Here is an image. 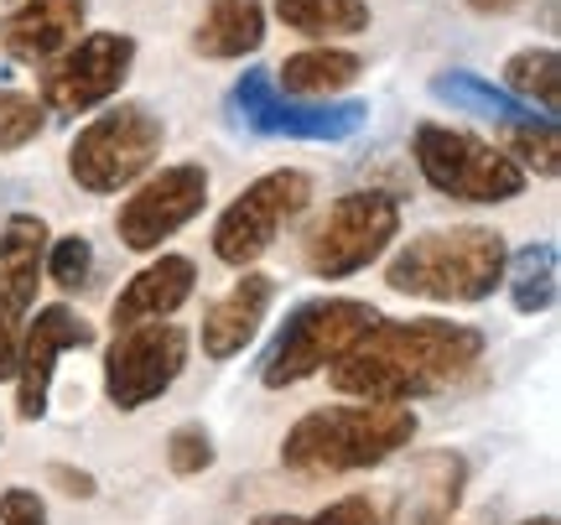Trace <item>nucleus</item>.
<instances>
[{"label": "nucleus", "mask_w": 561, "mask_h": 525, "mask_svg": "<svg viewBox=\"0 0 561 525\" xmlns=\"http://www.w3.org/2000/svg\"><path fill=\"white\" fill-rule=\"evenodd\" d=\"M161 157V121L146 104H121L89 121L68 146V172L89 193H121Z\"/></svg>", "instance_id": "6"}, {"label": "nucleus", "mask_w": 561, "mask_h": 525, "mask_svg": "<svg viewBox=\"0 0 561 525\" xmlns=\"http://www.w3.org/2000/svg\"><path fill=\"white\" fill-rule=\"evenodd\" d=\"M0 525H47V505L37 489H5L0 494Z\"/></svg>", "instance_id": "28"}, {"label": "nucleus", "mask_w": 561, "mask_h": 525, "mask_svg": "<svg viewBox=\"0 0 561 525\" xmlns=\"http://www.w3.org/2000/svg\"><path fill=\"white\" fill-rule=\"evenodd\" d=\"M483 354V333L468 323H442V318H416V323H375L359 344L339 354L328 380L343 396L359 401H416L442 385L468 375Z\"/></svg>", "instance_id": "1"}, {"label": "nucleus", "mask_w": 561, "mask_h": 525, "mask_svg": "<svg viewBox=\"0 0 561 525\" xmlns=\"http://www.w3.org/2000/svg\"><path fill=\"white\" fill-rule=\"evenodd\" d=\"M255 525H307V521H297V515H261Z\"/></svg>", "instance_id": "33"}, {"label": "nucleus", "mask_w": 561, "mask_h": 525, "mask_svg": "<svg viewBox=\"0 0 561 525\" xmlns=\"http://www.w3.org/2000/svg\"><path fill=\"white\" fill-rule=\"evenodd\" d=\"M375 323H380V312L369 303H359V297H318V303L297 307L291 323L280 328V339L265 354L261 380L271 390L301 385L307 375L328 369L339 354H348Z\"/></svg>", "instance_id": "4"}, {"label": "nucleus", "mask_w": 561, "mask_h": 525, "mask_svg": "<svg viewBox=\"0 0 561 525\" xmlns=\"http://www.w3.org/2000/svg\"><path fill=\"white\" fill-rule=\"evenodd\" d=\"M53 484H62V494H73V500H89L94 494V479L89 473H79V468H53Z\"/></svg>", "instance_id": "31"}, {"label": "nucleus", "mask_w": 561, "mask_h": 525, "mask_svg": "<svg viewBox=\"0 0 561 525\" xmlns=\"http://www.w3.org/2000/svg\"><path fill=\"white\" fill-rule=\"evenodd\" d=\"M437 94L442 100H453V104H473V110H483V115H504V121H515V115H520L500 89H489V83H479V79H442Z\"/></svg>", "instance_id": "27"}, {"label": "nucleus", "mask_w": 561, "mask_h": 525, "mask_svg": "<svg viewBox=\"0 0 561 525\" xmlns=\"http://www.w3.org/2000/svg\"><path fill=\"white\" fill-rule=\"evenodd\" d=\"M42 261H47V224L37 214H11L0 229V312H16V318L32 312Z\"/></svg>", "instance_id": "17"}, {"label": "nucleus", "mask_w": 561, "mask_h": 525, "mask_svg": "<svg viewBox=\"0 0 561 525\" xmlns=\"http://www.w3.org/2000/svg\"><path fill=\"white\" fill-rule=\"evenodd\" d=\"M504 141H510V157L530 172H541V178L561 172V146L551 121H504Z\"/></svg>", "instance_id": "23"}, {"label": "nucleus", "mask_w": 561, "mask_h": 525, "mask_svg": "<svg viewBox=\"0 0 561 525\" xmlns=\"http://www.w3.org/2000/svg\"><path fill=\"white\" fill-rule=\"evenodd\" d=\"M504 83L510 94L541 104V110H557L561 104V58L557 47H525L515 58L504 62Z\"/></svg>", "instance_id": "21"}, {"label": "nucleus", "mask_w": 561, "mask_h": 525, "mask_svg": "<svg viewBox=\"0 0 561 525\" xmlns=\"http://www.w3.org/2000/svg\"><path fill=\"white\" fill-rule=\"evenodd\" d=\"M276 16L301 37H354L369 32L364 0H276Z\"/></svg>", "instance_id": "20"}, {"label": "nucleus", "mask_w": 561, "mask_h": 525, "mask_svg": "<svg viewBox=\"0 0 561 525\" xmlns=\"http://www.w3.org/2000/svg\"><path fill=\"white\" fill-rule=\"evenodd\" d=\"M94 344V328L83 323L73 307H42L37 323L21 333V354H16V411L26 422H37L47 411V390H53V369H58L62 349H89Z\"/></svg>", "instance_id": "12"}, {"label": "nucleus", "mask_w": 561, "mask_h": 525, "mask_svg": "<svg viewBox=\"0 0 561 525\" xmlns=\"http://www.w3.org/2000/svg\"><path fill=\"white\" fill-rule=\"evenodd\" d=\"M240 104L250 125L261 130H286V136H312V141H339V136H354L364 121V104H339V110H307V104H280L271 100V83L265 73H244L240 83Z\"/></svg>", "instance_id": "15"}, {"label": "nucleus", "mask_w": 561, "mask_h": 525, "mask_svg": "<svg viewBox=\"0 0 561 525\" xmlns=\"http://www.w3.org/2000/svg\"><path fill=\"white\" fill-rule=\"evenodd\" d=\"M307 525H385V521H380V510L369 505L364 494H348V500H333L328 510H318Z\"/></svg>", "instance_id": "29"}, {"label": "nucleus", "mask_w": 561, "mask_h": 525, "mask_svg": "<svg viewBox=\"0 0 561 525\" xmlns=\"http://www.w3.org/2000/svg\"><path fill=\"white\" fill-rule=\"evenodd\" d=\"M42 265H47V276H53V282L73 292V286L89 282V271H94V250H89L83 235H62V240L47 244V261Z\"/></svg>", "instance_id": "25"}, {"label": "nucleus", "mask_w": 561, "mask_h": 525, "mask_svg": "<svg viewBox=\"0 0 561 525\" xmlns=\"http://www.w3.org/2000/svg\"><path fill=\"white\" fill-rule=\"evenodd\" d=\"M130 62H136V42L125 32H89L83 42H68L62 58L42 73V100L58 115H83L110 94H121Z\"/></svg>", "instance_id": "10"}, {"label": "nucleus", "mask_w": 561, "mask_h": 525, "mask_svg": "<svg viewBox=\"0 0 561 525\" xmlns=\"http://www.w3.org/2000/svg\"><path fill=\"white\" fill-rule=\"evenodd\" d=\"M468 5H473V11H483V16H494V11H510L515 0H468Z\"/></svg>", "instance_id": "32"}, {"label": "nucleus", "mask_w": 561, "mask_h": 525, "mask_svg": "<svg viewBox=\"0 0 561 525\" xmlns=\"http://www.w3.org/2000/svg\"><path fill=\"white\" fill-rule=\"evenodd\" d=\"M525 525H557V521H551V515H541V521H525Z\"/></svg>", "instance_id": "34"}, {"label": "nucleus", "mask_w": 561, "mask_h": 525, "mask_svg": "<svg viewBox=\"0 0 561 525\" xmlns=\"http://www.w3.org/2000/svg\"><path fill=\"white\" fill-rule=\"evenodd\" d=\"M167 468L182 473V479H193V473H203V468H214V437H208L198 422L178 426V432L167 437Z\"/></svg>", "instance_id": "26"}, {"label": "nucleus", "mask_w": 561, "mask_h": 525, "mask_svg": "<svg viewBox=\"0 0 561 525\" xmlns=\"http://www.w3.org/2000/svg\"><path fill=\"white\" fill-rule=\"evenodd\" d=\"M193 282H198V265L187 261V255H161V261H151L146 271H136L125 282V292L110 307V318H115V328L172 318L193 297Z\"/></svg>", "instance_id": "16"}, {"label": "nucleus", "mask_w": 561, "mask_h": 525, "mask_svg": "<svg viewBox=\"0 0 561 525\" xmlns=\"http://www.w3.org/2000/svg\"><path fill=\"white\" fill-rule=\"evenodd\" d=\"M307 203H312V178L307 172H297V167L265 172L261 182H250L240 198L219 214V224H214V255L224 265H234V271L255 265Z\"/></svg>", "instance_id": "8"}, {"label": "nucleus", "mask_w": 561, "mask_h": 525, "mask_svg": "<svg viewBox=\"0 0 561 525\" xmlns=\"http://www.w3.org/2000/svg\"><path fill=\"white\" fill-rule=\"evenodd\" d=\"M21 323H26V318H16V312H0V380H11V375H16Z\"/></svg>", "instance_id": "30"}, {"label": "nucleus", "mask_w": 561, "mask_h": 525, "mask_svg": "<svg viewBox=\"0 0 561 525\" xmlns=\"http://www.w3.org/2000/svg\"><path fill=\"white\" fill-rule=\"evenodd\" d=\"M208 203V172L193 162L182 167H161L157 178H146L121 203L115 214V229H121V244L125 250H157L161 240H172L182 224H193Z\"/></svg>", "instance_id": "11"}, {"label": "nucleus", "mask_w": 561, "mask_h": 525, "mask_svg": "<svg viewBox=\"0 0 561 525\" xmlns=\"http://www.w3.org/2000/svg\"><path fill=\"white\" fill-rule=\"evenodd\" d=\"M416 437V411L405 401H364V406H328L301 416L286 443L280 464L297 473H354L396 458Z\"/></svg>", "instance_id": "2"}, {"label": "nucleus", "mask_w": 561, "mask_h": 525, "mask_svg": "<svg viewBox=\"0 0 561 525\" xmlns=\"http://www.w3.org/2000/svg\"><path fill=\"white\" fill-rule=\"evenodd\" d=\"M265 42V5L261 0H214L203 11L193 47L203 58H244Z\"/></svg>", "instance_id": "18"}, {"label": "nucleus", "mask_w": 561, "mask_h": 525, "mask_svg": "<svg viewBox=\"0 0 561 525\" xmlns=\"http://www.w3.org/2000/svg\"><path fill=\"white\" fill-rule=\"evenodd\" d=\"M510 271V297L520 312H546L551 297H557V250L551 244H530L515 255V265H504Z\"/></svg>", "instance_id": "22"}, {"label": "nucleus", "mask_w": 561, "mask_h": 525, "mask_svg": "<svg viewBox=\"0 0 561 525\" xmlns=\"http://www.w3.org/2000/svg\"><path fill=\"white\" fill-rule=\"evenodd\" d=\"M47 110L32 94H0V151H21L26 141H37Z\"/></svg>", "instance_id": "24"}, {"label": "nucleus", "mask_w": 561, "mask_h": 525, "mask_svg": "<svg viewBox=\"0 0 561 525\" xmlns=\"http://www.w3.org/2000/svg\"><path fill=\"white\" fill-rule=\"evenodd\" d=\"M416 167L442 198L458 203H510L525 193V167L510 151H494L489 141L453 125H421Z\"/></svg>", "instance_id": "5"}, {"label": "nucleus", "mask_w": 561, "mask_h": 525, "mask_svg": "<svg viewBox=\"0 0 561 525\" xmlns=\"http://www.w3.org/2000/svg\"><path fill=\"white\" fill-rule=\"evenodd\" d=\"M364 62L343 47H307V53H291V58L276 68V83L297 100H328V94H343L348 83H359Z\"/></svg>", "instance_id": "19"}, {"label": "nucleus", "mask_w": 561, "mask_h": 525, "mask_svg": "<svg viewBox=\"0 0 561 525\" xmlns=\"http://www.w3.org/2000/svg\"><path fill=\"white\" fill-rule=\"evenodd\" d=\"M83 16H89V0H21L0 21V42L21 62H53L83 32Z\"/></svg>", "instance_id": "13"}, {"label": "nucleus", "mask_w": 561, "mask_h": 525, "mask_svg": "<svg viewBox=\"0 0 561 525\" xmlns=\"http://www.w3.org/2000/svg\"><path fill=\"white\" fill-rule=\"evenodd\" d=\"M396 235H401V203L390 193H348L307 235V271L322 282H343L369 261H380Z\"/></svg>", "instance_id": "7"}, {"label": "nucleus", "mask_w": 561, "mask_h": 525, "mask_svg": "<svg viewBox=\"0 0 561 525\" xmlns=\"http://www.w3.org/2000/svg\"><path fill=\"white\" fill-rule=\"evenodd\" d=\"M271 303H276V282L265 271H244L240 282L203 312V354L208 359H234L261 333Z\"/></svg>", "instance_id": "14"}, {"label": "nucleus", "mask_w": 561, "mask_h": 525, "mask_svg": "<svg viewBox=\"0 0 561 525\" xmlns=\"http://www.w3.org/2000/svg\"><path fill=\"white\" fill-rule=\"evenodd\" d=\"M504 265H510V250L500 229L458 224V229H432L411 240L390 261L385 282L390 292L426 297V303H483L504 282Z\"/></svg>", "instance_id": "3"}, {"label": "nucleus", "mask_w": 561, "mask_h": 525, "mask_svg": "<svg viewBox=\"0 0 561 525\" xmlns=\"http://www.w3.org/2000/svg\"><path fill=\"white\" fill-rule=\"evenodd\" d=\"M187 369V333L178 323H130L115 333L104 354V390L121 411L151 406L161 390H172Z\"/></svg>", "instance_id": "9"}]
</instances>
